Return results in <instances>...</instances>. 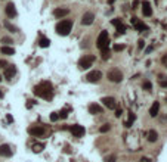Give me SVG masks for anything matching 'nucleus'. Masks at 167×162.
Returning <instances> with one entry per match:
<instances>
[{
	"label": "nucleus",
	"instance_id": "nucleus-1",
	"mask_svg": "<svg viewBox=\"0 0 167 162\" xmlns=\"http://www.w3.org/2000/svg\"><path fill=\"white\" fill-rule=\"evenodd\" d=\"M34 94L38 96V97H43L46 100H50L53 97V87L49 81H42L40 84H37L34 87Z\"/></svg>",
	"mask_w": 167,
	"mask_h": 162
},
{
	"label": "nucleus",
	"instance_id": "nucleus-2",
	"mask_svg": "<svg viewBox=\"0 0 167 162\" xmlns=\"http://www.w3.org/2000/svg\"><path fill=\"white\" fill-rule=\"evenodd\" d=\"M96 46L101 52H104V50H108V47H110V34L108 31H101L99 37H98V41H96Z\"/></svg>",
	"mask_w": 167,
	"mask_h": 162
},
{
	"label": "nucleus",
	"instance_id": "nucleus-3",
	"mask_svg": "<svg viewBox=\"0 0 167 162\" xmlns=\"http://www.w3.org/2000/svg\"><path fill=\"white\" fill-rule=\"evenodd\" d=\"M71 28H73V21H70V19H64L56 24V33L59 35H68Z\"/></svg>",
	"mask_w": 167,
	"mask_h": 162
},
{
	"label": "nucleus",
	"instance_id": "nucleus-4",
	"mask_svg": "<svg viewBox=\"0 0 167 162\" xmlns=\"http://www.w3.org/2000/svg\"><path fill=\"white\" fill-rule=\"evenodd\" d=\"M95 59H96V58H95L93 55H84V56H81L80 60H79V66H80L81 69H89V68L93 65Z\"/></svg>",
	"mask_w": 167,
	"mask_h": 162
},
{
	"label": "nucleus",
	"instance_id": "nucleus-5",
	"mask_svg": "<svg viewBox=\"0 0 167 162\" xmlns=\"http://www.w3.org/2000/svg\"><path fill=\"white\" fill-rule=\"evenodd\" d=\"M108 80L111 81V83H120L121 80H123V72L120 71V69H117V68H114V69H111L110 72H108Z\"/></svg>",
	"mask_w": 167,
	"mask_h": 162
},
{
	"label": "nucleus",
	"instance_id": "nucleus-6",
	"mask_svg": "<svg viewBox=\"0 0 167 162\" xmlns=\"http://www.w3.org/2000/svg\"><path fill=\"white\" fill-rule=\"evenodd\" d=\"M101 78H102V72L101 71H92V72H89L86 75V80L89 83H99Z\"/></svg>",
	"mask_w": 167,
	"mask_h": 162
},
{
	"label": "nucleus",
	"instance_id": "nucleus-7",
	"mask_svg": "<svg viewBox=\"0 0 167 162\" xmlns=\"http://www.w3.org/2000/svg\"><path fill=\"white\" fill-rule=\"evenodd\" d=\"M28 133H30L31 136H34V137H42V136L46 133V130H44L42 125H33V127L28 128Z\"/></svg>",
	"mask_w": 167,
	"mask_h": 162
},
{
	"label": "nucleus",
	"instance_id": "nucleus-8",
	"mask_svg": "<svg viewBox=\"0 0 167 162\" xmlns=\"http://www.w3.org/2000/svg\"><path fill=\"white\" fill-rule=\"evenodd\" d=\"M14 150L9 144H0V156H5V158H10Z\"/></svg>",
	"mask_w": 167,
	"mask_h": 162
},
{
	"label": "nucleus",
	"instance_id": "nucleus-9",
	"mask_svg": "<svg viewBox=\"0 0 167 162\" xmlns=\"http://www.w3.org/2000/svg\"><path fill=\"white\" fill-rule=\"evenodd\" d=\"M70 130H71V133H73L74 137H81V136H84V127H83V125H79V124H74Z\"/></svg>",
	"mask_w": 167,
	"mask_h": 162
},
{
	"label": "nucleus",
	"instance_id": "nucleus-10",
	"mask_svg": "<svg viewBox=\"0 0 167 162\" xmlns=\"http://www.w3.org/2000/svg\"><path fill=\"white\" fill-rule=\"evenodd\" d=\"M93 19H95V15L92 12H86L81 16V24L83 25H90V24H93Z\"/></svg>",
	"mask_w": 167,
	"mask_h": 162
},
{
	"label": "nucleus",
	"instance_id": "nucleus-11",
	"mask_svg": "<svg viewBox=\"0 0 167 162\" xmlns=\"http://www.w3.org/2000/svg\"><path fill=\"white\" fill-rule=\"evenodd\" d=\"M15 72H16V69H15L14 65H8V66L5 68L3 75H5L6 80H12V78H14V75H15Z\"/></svg>",
	"mask_w": 167,
	"mask_h": 162
},
{
	"label": "nucleus",
	"instance_id": "nucleus-12",
	"mask_svg": "<svg viewBox=\"0 0 167 162\" xmlns=\"http://www.w3.org/2000/svg\"><path fill=\"white\" fill-rule=\"evenodd\" d=\"M132 24H133V27H135L138 31H148V27L145 25L144 22H140L138 18H132Z\"/></svg>",
	"mask_w": 167,
	"mask_h": 162
},
{
	"label": "nucleus",
	"instance_id": "nucleus-13",
	"mask_svg": "<svg viewBox=\"0 0 167 162\" xmlns=\"http://www.w3.org/2000/svg\"><path fill=\"white\" fill-rule=\"evenodd\" d=\"M68 14H70V9H67V7H56L53 10V16H56V18H64Z\"/></svg>",
	"mask_w": 167,
	"mask_h": 162
},
{
	"label": "nucleus",
	"instance_id": "nucleus-14",
	"mask_svg": "<svg viewBox=\"0 0 167 162\" xmlns=\"http://www.w3.org/2000/svg\"><path fill=\"white\" fill-rule=\"evenodd\" d=\"M102 102H104V105L108 109H115V108H117V102H115L114 97H104V99H102Z\"/></svg>",
	"mask_w": 167,
	"mask_h": 162
},
{
	"label": "nucleus",
	"instance_id": "nucleus-15",
	"mask_svg": "<svg viewBox=\"0 0 167 162\" xmlns=\"http://www.w3.org/2000/svg\"><path fill=\"white\" fill-rule=\"evenodd\" d=\"M5 12H6V15H8L9 18L16 16V9H15V5H14V3H8L6 7H5Z\"/></svg>",
	"mask_w": 167,
	"mask_h": 162
},
{
	"label": "nucleus",
	"instance_id": "nucleus-16",
	"mask_svg": "<svg viewBox=\"0 0 167 162\" xmlns=\"http://www.w3.org/2000/svg\"><path fill=\"white\" fill-rule=\"evenodd\" d=\"M112 24L117 27V33H118V34H124V33H126V27L123 25V22H121L120 19H117V18L112 19Z\"/></svg>",
	"mask_w": 167,
	"mask_h": 162
},
{
	"label": "nucleus",
	"instance_id": "nucleus-17",
	"mask_svg": "<svg viewBox=\"0 0 167 162\" xmlns=\"http://www.w3.org/2000/svg\"><path fill=\"white\" fill-rule=\"evenodd\" d=\"M142 14H144V16H151L152 15V7H151L149 2L142 3Z\"/></svg>",
	"mask_w": 167,
	"mask_h": 162
},
{
	"label": "nucleus",
	"instance_id": "nucleus-18",
	"mask_svg": "<svg viewBox=\"0 0 167 162\" xmlns=\"http://www.w3.org/2000/svg\"><path fill=\"white\" fill-rule=\"evenodd\" d=\"M89 112L93 115H98V114H102V108L98 103H90L89 105Z\"/></svg>",
	"mask_w": 167,
	"mask_h": 162
},
{
	"label": "nucleus",
	"instance_id": "nucleus-19",
	"mask_svg": "<svg viewBox=\"0 0 167 162\" xmlns=\"http://www.w3.org/2000/svg\"><path fill=\"white\" fill-rule=\"evenodd\" d=\"M158 112H160V102H154L151 109H149V115L154 118V117H157L158 115Z\"/></svg>",
	"mask_w": 167,
	"mask_h": 162
},
{
	"label": "nucleus",
	"instance_id": "nucleus-20",
	"mask_svg": "<svg viewBox=\"0 0 167 162\" xmlns=\"http://www.w3.org/2000/svg\"><path fill=\"white\" fill-rule=\"evenodd\" d=\"M157 140H158V133H157L155 130H149V131H148V142L155 143Z\"/></svg>",
	"mask_w": 167,
	"mask_h": 162
},
{
	"label": "nucleus",
	"instance_id": "nucleus-21",
	"mask_svg": "<svg viewBox=\"0 0 167 162\" xmlns=\"http://www.w3.org/2000/svg\"><path fill=\"white\" fill-rule=\"evenodd\" d=\"M0 52H2L3 55L12 56V55H15V49H14V47H9V46H2V49H0Z\"/></svg>",
	"mask_w": 167,
	"mask_h": 162
},
{
	"label": "nucleus",
	"instance_id": "nucleus-22",
	"mask_svg": "<svg viewBox=\"0 0 167 162\" xmlns=\"http://www.w3.org/2000/svg\"><path fill=\"white\" fill-rule=\"evenodd\" d=\"M38 44H40V47H49L50 40H49V39H46L44 35H40V40H38Z\"/></svg>",
	"mask_w": 167,
	"mask_h": 162
},
{
	"label": "nucleus",
	"instance_id": "nucleus-23",
	"mask_svg": "<svg viewBox=\"0 0 167 162\" xmlns=\"http://www.w3.org/2000/svg\"><path fill=\"white\" fill-rule=\"evenodd\" d=\"M43 149H44V144H43V143H37V144L33 146V150H34L36 153H40Z\"/></svg>",
	"mask_w": 167,
	"mask_h": 162
},
{
	"label": "nucleus",
	"instance_id": "nucleus-24",
	"mask_svg": "<svg viewBox=\"0 0 167 162\" xmlns=\"http://www.w3.org/2000/svg\"><path fill=\"white\" fill-rule=\"evenodd\" d=\"M158 84L163 87V89H167V77L160 75V78H158Z\"/></svg>",
	"mask_w": 167,
	"mask_h": 162
},
{
	"label": "nucleus",
	"instance_id": "nucleus-25",
	"mask_svg": "<svg viewBox=\"0 0 167 162\" xmlns=\"http://www.w3.org/2000/svg\"><path fill=\"white\" fill-rule=\"evenodd\" d=\"M135 114H132V112H130V115H129V121H126L124 122V125L127 127V128H129V127H132V124H133V121H135Z\"/></svg>",
	"mask_w": 167,
	"mask_h": 162
},
{
	"label": "nucleus",
	"instance_id": "nucleus-26",
	"mask_svg": "<svg viewBox=\"0 0 167 162\" xmlns=\"http://www.w3.org/2000/svg\"><path fill=\"white\" fill-rule=\"evenodd\" d=\"M142 89H144V90H146V92H151V90H152V84H151L149 81H144Z\"/></svg>",
	"mask_w": 167,
	"mask_h": 162
},
{
	"label": "nucleus",
	"instance_id": "nucleus-27",
	"mask_svg": "<svg viewBox=\"0 0 167 162\" xmlns=\"http://www.w3.org/2000/svg\"><path fill=\"white\" fill-rule=\"evenodd\" d=\"M5 27H6L9 31H12V33H16V31H18V28H16V27H14L10 22H5Z\"/></svg>",
	"mask_w": 167,
	"mask_h": 162
},
{
	"label": "nucleus",
	"instance_id": "nucleus-28",
	"mask_svg": "<svg viewBox=\"0 0 167 162\" xmlns=\"http://www.w3.org/2000/svg\"><path fill=\"white\" fill-rule=\"evenodd\" d=\"M58 115H59V118H62V119H65V118L68 117V109H62L61 112H58Z\"/></svg>",
	"mask_w": 167,
	"mask_h": 162
},
{
	"label": "nucleus",
	"instance_id": "nucleus-29",
	"mask_svg": "<svg viewBox=\"0 0 167 162\" xmlns=\"http://www.w3.org/2000/svg\"><path fill=\"white\" fill-rule=\"evenodd\" d=\"M110 128H111L110 124H104V125L99 128V131H101V133H107V131H110Z\"/></svg>",
	"mask_w": 167,
	"mask_h": 162
},
{
	"label": "nucleus",
	"instance_id": "nucleus-30",
	"mask_svg": "<svg viewBox=\"0 0 167 162\" xmlns=\"http://www.w3.org/2000/svg\"><path fill=\"white\" fill-rule=\"evenodd\" d=\"M124 47H126L124 44H115L114 46V50L115 52H121V50H124Z\"/></svg>",
	"mask_w": 167,
	"mask_h": 162
},
{
	"label": "nucleus",
	"instance_id": "nucleus-31",
	"mask_svg": "<svg viewBox=\"0 0 167 162\" xmlns=\"http://www.w3.org/2000/svg\"><path fill=\"white\" fill-rule=\"evenodd\" d=\"M58 119H59V115H58V112H53V114L50 115V121H53V122H55V121H58Z\"/></svg>",
	"mask_w": 167,
	"mask_h": 162
},
{
	"label": "nucleus",
	"instance_id": "nucleus-32",
	"mask_svg": "<svg viewBox=\"0 0 167 162\" xmlns=\"http://www.w3.org/2000/svg\"><path fill=\"white\" fill-rule=\"evenodd\" d=\"M2 41H3V43H6V44L14 43V41H12V39H9V37H2Z\"/></svg>",
	"mask_w": 167,
	"mask_h": 162
},
{
	"label": "nucleus",
	"instance_id": "nucleus-33",
	"mask_svg": "<svg viewBox=\"0 0 167 162\" xmlns=\"http://www.w3.org/2000/svg\"><path fill=\"white\" fill-rule=\"evenodd\" d=\"M161 62H163V65H164V66H167V53L161 58Z\"/></svg>",
	"mask_w": 167,
	"mask_h": 162
},
{
	"label": "nucleus",
	"instance_id": "nucleus-34",
	"mask_svg": "<svg viewBox=\"0 0 167 162\" xmlns=\"http://www.w3.org/2000/svg\"><path fill=\"white\" fill-rule=\"evenodd\" d=\"M105 162H115V156H108V158H105Z\"/></svg>",
	"mask_w": 167,
	"mask_h": 162
},
{
	"label": "nucleus",
	"instance_id": "nucleus-35",
	"mask_svg": "<svg viewBox=\"0 0 167 162\" xmlns=\"http://www.w3.org/2000/svg\"><path fill=\"white\" fill-rule=\"evenodd\" d=\"M144 46H145V41H144V40H139V44H138V47H139V49H142Z\"/></svg>",
	"mask_w": 167,
	"mask_h": 162
},
{
	"label": "nucleus",
	"instance_id": "nucleus-36",
	"mask_svg": "<svg viewBox=\"0 0 167 162\" xmlns=\"http://www.w3.org/2000/svg\"><path fill=\"white\" fill-rule=\"evenodd\" d=\"M6 60H0V68H6Z\"/></svg>",
	"mask_w": 167,
	"mask_h": 162
},
{
	"label": "nucleus",
	"instance_id": "nucleus-37",
	"mask_svg": "<svg viewBox=\"0 0 167 162\" xmlns=\"http://www.w3.org/2000/svg\"><path fill=\"white\" fill-rule=\"evenodd\" d=\"M115 117H121V109H117V112H115Z\"/></svg>",
	"mask_w": 167,
	"mask_h": 162
},
{
	"label": "nucleus",
	"instance_id": "nucleus-38",
	"mask_svg": "<svg viewBox=\"0 0 167 162\" xmlns=\"http://www.w3.org/2000/svg\"><path fill=\"white\" fill-rule=\"evenodd\" d=\"M140 162H151V159L149 158H142V159H140Z\"/></svg>",
	"mask_w": 167,
	"mask_h": 162
},
{
	"label": "nucleus",
	"instance_id": "nucleus-39",
	"mask_svg": "<svg viewBox=\"0 0 167 162\" xmlns=\"http://www.w3.org/2000/svg\"><path fill=\"white\" fill-rule=\"evenodd\" d=\"M0 97H3V93H2V92H0Z\"/></svg>",
	"mask_w": 167,
	"mask_h": 162
},
{
	"label": "nucleus",
	"instance_id": "nucleus-40",
	"mask_svg": "<svg viewBox=\"0 0 167 162\" xmlns=\"http://www.w3.org/2000/svg\"><path fill=\"white\" fill-rule=\"evenodd\" d=\"M0 81H2V75H0Z\"/></svg>",
	"mask_w": 167,
	"mask_h": 162
},
{
	"label": "nucleus",
	"instance_id": "nucleus-41",
	"mask_svg": "<svg viewBox=\"0 0 167 162\" xmlns=\"http://www.w3.org/2000/svg\"><path fill=\"white\" fill-rule=\"evenodd\" d=\"M166 100H167V99H166Z\"/></svg>",
	"mask_w": 167,
	"mask_h": 162
}]
</instances>
